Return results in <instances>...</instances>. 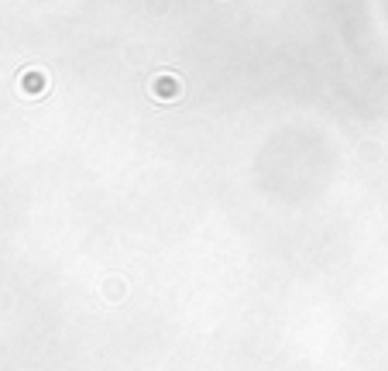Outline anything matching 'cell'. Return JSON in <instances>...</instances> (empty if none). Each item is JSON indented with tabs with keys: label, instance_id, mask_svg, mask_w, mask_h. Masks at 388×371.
Returning a JSON list of instances; mask_svg holds the SVG:
<instances>
[{
	"label": "cell",
	"instance_id": "cell-1",
	"mask_svg": "<svg viewBox=\"0 0 388 371\" xmlns=\"http://www.w3.org/2000/svg\"><path fill=\"white\" fill-rule=\"evenodd\" d=\"M148 93H152V100H155V103H175V100H182L186 82H182V76H179V73L165 69V73L152 76V82H148Z\"/></svg>",
	"mask_w": 388,
	"mask_h": 371
},
{
	"label": "cell",
	"instance_id": "cell-2",
	"mask_svg": "<svg viewBox=\"0 0 388 371\" xmlns=\"http://www.w3.org/2000/svg\"><path fill=\"white\" fill-rule=\"evenodd\" d=\"M17 86H21L24 96H45V93H48V76H45L41 69H24Z\"/></svg>",
	"mask_w": 388,
	"mask_h": 371
}]
</instances>
